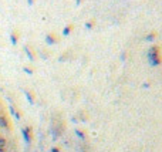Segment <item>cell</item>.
<instances>
[{"mask_svg": "<svg viewBox=\"0 0 162 152\" xmlns=\"http://www.w3.org/2000/svg\"><path fill=\"white\" fill-rule=\"evenodd\" d=\"M0 152H16L11 121L1 103H0Z\"/></svg>", "mask_w": 162, "mask_h": 152, "instance_id": "obj_1", "label": "cell"}, {"mask_svg": "<svg viewBox=\"0 0 162 152\" xmlns=\"http://www.w3.org/2000/svg\"><path fill=\"white\" fill-rule=\"evenodd\" d=\"M73 29H74V24H68V26H67V27L64 29L63 34H64V36H68V34L71 33V30H73Z\"/></svg>", "mask_w": 162, "mask_h": 152, "instance_id": "obj_5", "label": "cell"}, {"mask_svg": "<svg viewBox=\"0 0 162 152\" xmlns=\"http://www.w3.org/2000/svg\"><path fill=\"white\" fill-rule=\"evenodd\" d=\"M94 24H95V20H91V22H88V23L85 24V26H87V29H91Z\"/></svg>", "mask_w": 162, "mask_h": 152, "instance_id": "obj_7", "label": "cell"}, {"mask_svg": "<svg viewBox=\"0 0 162 152\" xmlns=\"http://www.w3.org/2000/svg\"><path fill=\"white\" fill-rule=\"evenodd\" d=\"M156 56H161V47L159 46H154V47L149 48V58Z\"/></svg>", "mask_w": 162, "mask_h": 152, "instance_id": "obj_2", "label": "cell"}, {"mask_svg": "<svg viewBox=\"0 0 162 152\" xmlns=\"http://www.w3.org/2000/svg\"><path fill=\"white\" fill-rule=\"evenodd\" d=\"M149 60H151V63H152V64H154V65H159V64H161V63H162V56L151 57Z\"/></svg>", "mask_w": 162, "mask_h": 152, "instance_id": "obj_3", "label": "cell"}, {"mask_svg": "<svg viewBox=\"0 0 162 152\" xmlns=\"http://www.w3.org/2000/svg\"><path fill=\"white\" fill-rule=\"evenodd\" d=\"M81 3V0H77V4H80Z\"/></svg>", "mask_w": 162, "mask_h": 152, "instance_id": "obj_8", "label": "cell"}, {"mask_svg": "<svg viewBox=\"0 0 162 152\" xmlns=\"http://www.w3.org/2000/svg\"><path fill=\"white\" fill-rule=\"evenodd\" d=\"M155 37H156V33L152 32V33H149V34L146 36V40H148V41H151V40H154Z\"/></svg>", "mask_w": 162, "mask_h": 152, "instance_id": "obj_6", "label": "cell"}, {"mask_svg": "<svg viewBox=\"0 0 162 152\" xmlns=\"http://www.w3.org/2000/svg\"><path fill=\"white\" fill-rule=\"evenodd\" d=\"M58 40H60V37L56 36V34H50L49 37H47V41H49V43H58Z\"/></svg>", "mask_w": 162, "mask_h": 152, "instance_id": "obj_4", "label": "cell"}]
</instances>
